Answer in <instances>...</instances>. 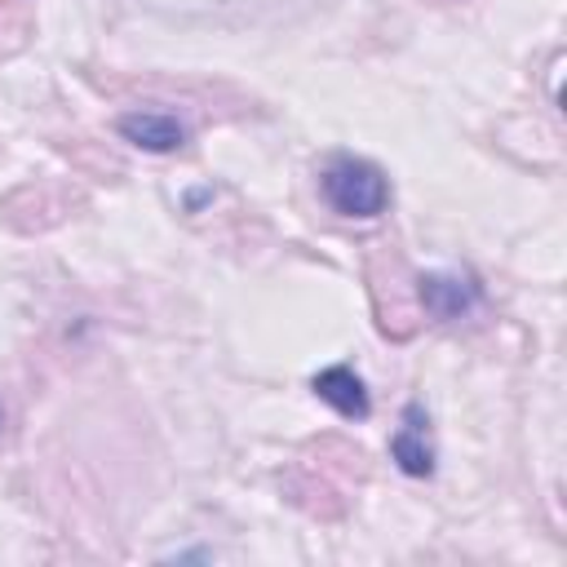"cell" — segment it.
I'll list each match as a JSON object with an SVG mask.
<instances>
[{
	"label": "cell",
	"mask_w": 567,
	"mask_h": 567,
	"mask_svg": "<svg viewBox=\"0 0 567 567\" xmlns=\"http://www.w3.org/2000/svg\"><path fill=\"white\" fill-rule=\"evenodd\" d=\"M319 190L328 199L332 213L354 217V221H372L385 213L390 204V182L372 159L359 155H337L328 159V168L319 173Z\"/></svg>",
	"instance_id": "1"
},
{
	"label": "cell",
	"mask_w": 567,
	"mask_h": 567,
	"mask_svg": "<svg viewBox=\"0 0 567 567\" xmlns=\"http://www.w3.org/2000/svg\"><path fill=\"white\" fill-rule=\"evenodd\" d=\"M390 456L403 474L412 478H430L434 474V443H430V416L421 403H408L399 416V430L390 439Z\"/></svg>",
	"instance_id": "2"
},
{
	"label": "cell",
	"mask_w": 567,
	"mask_h": 567,
	"mask_svg": "<svg viewBox=\"0 0 567 567\" xmlns=\"http://www.w3.org/2000/svg\"><path fill=\"white\" fill-rule=\"evenodd\" d=\"M416 292H421V306H425L430 319H461L478 306V284L470 275H456V270L421 275Z\"/></svg>",
	"instance_id": "3"
},
{
	"label": "cell",
	"mask_w": 567,
	"mask_h": 567,
	"mask_svg": "<svg viewBox=\"0 0 567 567\" xmlns=\"http://www.w3.org/2000/svg\"><path fill=\"white\" fill-rule=\"evenodd\" d=\"M115 128L124 142H133L137 151H151V155H168L186 142V124L168 111H124L115 120Z\"/></svg>",
	"instance_id": "4"
},
{
	"label": "cell",
	"mask_w": 567,
	"mask_h": 567,
	"mask_svg": "<svg viewBox=\"0 0 567 567\" xmlns=\"http://www.w3.org/2000/svg\"><path fill=\"white\" fill-rule=\"evenodd\" d=\"M310 390H315L332 412H341L346 421H368V412H372V399H368V390H363V381H359V372H354L350 363H332V368L315 372Z\"/></svg>",
	"instance_id": "5"
},
{
	"label": "cell",
	"mask_w": 567,
	"mask_h": 567,
	"mask_svg": "<svg viewBox=\"0 0 567 567\" xmlns=\"http://www.w3.org/2000/svg\"><path fill=\"white\" fill-rule=\"evenodd\" d=\"M0 430H4V412H0Z\"/></svg>",
	"instance_id": "6"
}]
</instances>
